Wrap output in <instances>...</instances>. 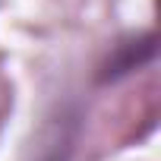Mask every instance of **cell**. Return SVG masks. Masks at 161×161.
<instances>
[{"mask_svg":"<svg viewBox=\"0 0 161 161\" xmlns=\"http://www.w3.org/2000/svg\"><path fill=\"white\" fill-rule=\"evenodd\" d=\"M155 57V35H142V38H133L126 44H117L108 57V63L101 66L98 79L101 82H117L120 76H130L133 69H139L142 63H148Z\"/></svg>","mask_w":161,"mask_h":161,"instance_id":"obj_1","label":"cell"}]
</instances>
